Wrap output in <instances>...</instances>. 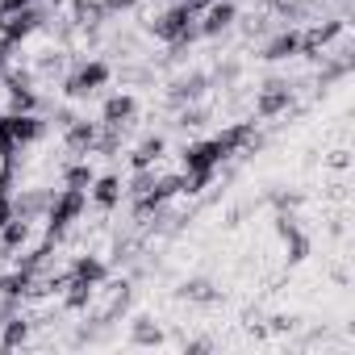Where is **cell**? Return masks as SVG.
<instances>
[{"mask_svg":"<svg viewBox=\"0 0 355 355\" xmlns=\"http://www.w3.org/2000/svg\"><path fill=\"white\" fill-rule=\"evenodd\" d=\"M134 343H155V347H159V343H163V330H159V326H150V322L142 318V322L134 326Z\"/></svg>","mask_w":355,"mask_h":355,"instance_id":"20","label":"cell"},{"mask_svg":"<svg viewBox=\"0 0 355 355\" xmlns=\"http://www.w3.org/2000/svg\"><path fill=\"white\" fill-rule=\"evenodd\" d=\"M5 130H9V138H13L17 150L46 138V121H42L38 113H5Z\"/></svg>","mask_w":355,"mask_h":355,"instance_id":"5","label":"cell"},{"mask_svg":"<svg viewBox=\"0 0 355 355\" xmlns=\"http://www.w3.org/2000/svg\"><path fill=\"white\" fill-rule=\"evenodd\" d=\"M26 343H30V322L21 313H13V318L0 322V351H17Z\"/></svg>","mask_w":355,"mask_h":355,"instance_id":"13","label":"cell"},{"mask_svg":"<svg viewBox=\"0 0 355 355\" xmlns=\"http://www.w3.org/2000/svg\"><path fill=\"white\" fill-rule=\"evenodd\" d=\"M297 46H301V34H297V30H280V34L263 46V59H268V63H284V59L297 55Z\"/></svg>","mask_w":355,"mask_h":355,"instance_id":"15","label":"cell"},{"mask_svg":"<svg viewBox=\"0 0 355 355\" xmlns=\"http://www.w3.org/2000/svg\"><path fill=\"white\" fill-rule=\"evenodd\" d=\"M343 30H347V21H343V17H330V21H322V26L305 30V34H301L297 55H305V59H322V51H326V46H330Z\"/></svg>","mask_w":355,"mask_h":355,"instance_id":"6","label":"cell"},{"mask_svg":"<svg viewBox=\"0 0 355 355\" xmlns=\"http://www.w3.org/2000/svg\"><path fill=\"white\" fill-rule=\"evenodd\" d=\"M163 150H167V142H163L159 134H150V138H142V142H138V155H146L150 163H159V159H163Z\"/></svg>","mask_w":355,"mask_h":355,"instance_id":"18","label":"cell"},{"mask_svg":"<svg viewBox=\"0 0 355 355\" xmlns=\"http://www.w3.org/2000/svg\"><path fill=\"white\" fill-rule=\"evenodd\" d=\"M9 218H13V197H9V193H0V226H5Z\"/></svg>","mask_w":355,"mask_h":355,"instance_id":"23","label":"cell"},{"mask_svg":"<svg viewBox=\"0 0 355 355\" xmlns=\"http://www.w3.org/2000/svg\"><path fill=\"white\" fill-rule=\"evenodd\" d=\"M180 159H184V171H218L230 155L222 150L218 138H201V142H189Z\"/></svg>","mask_w":355,"mask_h":355,"instance_id":"4","label":"cell"},{"mask_svg":"<svg viewBox=\"0 0 355 355\" xmlns=\"http://www.w3.org/2000/svg\"><path fill=\"white\" fill-rule=\"evenodd\" d=\"M234 17H239L234 0H209V9L197 17V30H201V38H218L234 26Z\"/></svg>","mask_w":355,"mask_h":355,"instance_id":"7","label":"cell"},{"mask_svg":"<svg viewBox=\"0 0 355 355\" xmlns=\"http://www.w3.org/2000/svg\"><path fill=\"white\" fill-rule=\"evenodd\" d=\"M26 243H30V218H17V214H13L5 226H0V247L13 255V251H21Z\"/></svg>","mask_w":355,"mask_h":355,"instance_id":"16","label":"cell"},{"mask_svg":"<svg viewBox=\"0 0 355 355\" xmlns=\"http://www.w3.org/2000/svg\"><path fill=\"white\" fill-rule=\"evenodd\" d=\"M105 17H109V13H105L101 0H71V26H76V30H96Z\"/></svg>","mask_w":355,"mask_h":355,"instance_id":"14","label":"cell"},{"mask_svg":"<svg viewBox=\"0 0 355 355\" xmlns=\"http://www.w3.org/2000/svg\"><path fill=\"white\" fill-rule=\"evenodd\" d=\"M121 193H125V184H121V175H96L92 180V201H96V209H117V201H121Z\"/></svg>","mask_w":355,"mask_h":355,"instance_id":"12","label":"cell"},{"mask_svg":"<svg viewBox=\"0 0 355 355\" xmlns=\"http://www.w3.org/2000/svg\"><path fill=\"white\" fill-rule=\"evenodd\" d=\"M268 5H272V9H280V13H293L301 0H268Z\"/></svg>","mask_w":355,"mask_h":355,"instance_id":"24","label":"cell"},{"mask_svg":"<svg viewBox=\"0 0 355 355\" xmlns=\"http://www.w3.org/2000/svg\"><path fill=\"white\" fill-rule=\"evenodd\" d=\"M150 34H155L159 42L175 46V51H184V46H193V42L201 38V30H197V17L189 13V5H184V0H175V5H171L167 13H159V17L150 21Z\"/></svg>","mask_w":355,"mask_h":355,"instance_id":"1","label":"cell"},{"mask_svg":"<svg viewBox=\"0 0 355 355\" xmlns=\"http://www.w3.org/2000/svg\"><path fill=\"white\" fill-rule=\"evenodd\" d=\"M63 142H67V150H76V155H92V146H96V121L71 117V121L63 125Z\"/></svg>","mask_w":355,"mask_h":355,"instance_id":"10","label":"cell"},{"mask_svg":"<svg viewBox=\"0 0 355 355\" xmlns=\"http://www.w3.org/2000/svg\"><path fill=\"white\" fill-rule=\"evenodd\" d=\"M88 209V193H80V189H63L59 197H51V205H46V234L51 239H63V230L71 226V222H80V214Z\"/></svg>","mask_w":355,"mask_h":355,"instance_id":"2","label":"cell"},{"mask_svg":"<svg viewBox=\"0 0 355 355\" xmlns=\"http://www.w3.org/2000/svg\"><path fill=\"white\" fill-rule=\"evenodd\" d=\"M184 297H193V301H214L218 293H214L209 280H189V284H184Z\"/></svg>","mask_w":355,"mask_h":355,"instance_id":"19","label":"cell"},{"mask_svg":"<svg viewBox=\"0 0 355 355\" xmlns=\"http://www.w3.org/2000/svg\"><path fill=\"white\" fill-rule=\"evenodd\" d=\"M67 272H71V280L92 284V288H101V284L109 280V268H105V259H101V255H76V263H71Z\"/></svg>","mask_w":355,"mask_h":355,"instance_id":"11","label":"cell"},{"mask_svg":"<svg viewBox=\"0 0 355 355\" xmlns=\"http://www.w3.org/2000/svg\"><path fill=\"white\" fill-rule=\"evenodd\" d=\"M288 105H293L288 84L272 80V84H263V92H259V101H255V113H259V117H276V113H284Z\"/></svg>","mask_w":355,"mask_h":355,"instance_id":"9","label":"cell"},{"mask_svg":"<svg viewBox=\"0 0 355 355\" xmlns=\"http://www.w3.org/2000/svg\"><path fill=\"white\" fill-rule=\"evenodd\" d=\"M134 113H138V101L130 96V92H113L105 105H101V125H130L134 121Z\"/></svg>","mask_w":355,"mask_h":355,"instance_id":"8","label":"cell"},{"mask_svg":"<svg viewBox=\"0 0 355 355\" xmlns=\"http://www.w3.org/2000/svg\"><path fill=\"white\" fill-rule=\"evenodd\" d=\"M38 0H0V13H17V9H30Z\"/></svg>","mask_w":355,"mask_h":355,"instance_id":"22","label":"cell"},{"mask_svg":"<svg viewBox=\"0 0 355 355\" xmlns=\"http://www.w3.org/2000/svg\"><path fill=\"white\" fill-rule=\"evenodd\" d=\"M92 180H96V171H92L88 159H80V163H71V167L63 171V189H80V193H88Z\"/></svg>","mask_w":355,"mask_h":355,"instance_id":"17","label":"cell"},{"mask_svg":"<svg viewBox=\"0 0 355 355\" xmlns=\"http://www.w3.org/2000/svg\"><path fill=\"white\" fill-rule=\"evenodd\" d=\"M113 80V67L105 63V59H88V63H80L67 80H63V92L71 96V101H80V96H92V92H101L105 84Z\"/></svg>","mask_w":355,"mask_h":355,"instance_id":"3","label":"cell"},{"mask_svg":"<svg viewBox=\"0 0 355 355\" xmlns=\"http://www.w3.org/2000/svg\"><path fill=\"white\" fill-rule=\"evenodd\" d=\"M101 5H105V13L113 17V13H125V9H134L138 0H101Z\"/></svg>","mask_w":355,"mask_h":355,"instance_id":"21","label":"cell"}]
</instances>
